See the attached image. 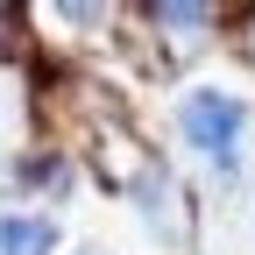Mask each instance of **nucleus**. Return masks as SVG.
I'll return each instance as SVG.
<instances>
[{
  "instance_id": "3",
  "label": "nucleus",
  "mask_w": 255,
  "mask_h": 255,
  "mask_svg": "<svg viewBox=\"0 0 255 255\" xmlns=\"http://www.w3.org/2000/svg\"><path fill=\"white\" fill-rule=\"evenodd\" d=\"M156 21H170L177 36H191V28H206V21H213V7H184V0H163V7H156Z\"/></svg>"
},
{
  "instance_id": "4",
  "label": "nucleus",
  "mask_w": 255,
  "mask_h": 255,
  "mask_svg": "<svg viewBox=\"0 0 255 255\" xmlns=\"http://www.w3.org/2000/svg\"><path fill=\"white\" fill-rule=\"evenodd\" d=\"M14 43H21V7L0 0V50H14Z\"/></svg>"
},
{
  "instance_id": "2",
  "label": "nucleus",
  "mask_w": 255,
  "mask_h": 255,
  "mask_svg": "<svg viewBox=\"0 0 255 255\" xmlns=\"http://www.w3.org/2000/svg\"><path fill=\"white\" fill-rule=\"evenodd\" d=\"M0 255H50V220L0 213Z\"/></svg>"
},
{
  "instance_id": "1",
  "label": "nucleus",
  "mask_w": 255,
  "mask_h": 255,
  "mask_svg": "<svg viewBox=\"0 0 255 255\" xmlns=\"http://www.w3.org/2000/svg\"><path fill=\"white\" fill-rule=\"evenodd\" d=\"M177 128H184V142L199 149V156H213L220 170H234L248 107H241V92H227V85H199V92L177 100Z\"/></svg>"
}]
</instances>
